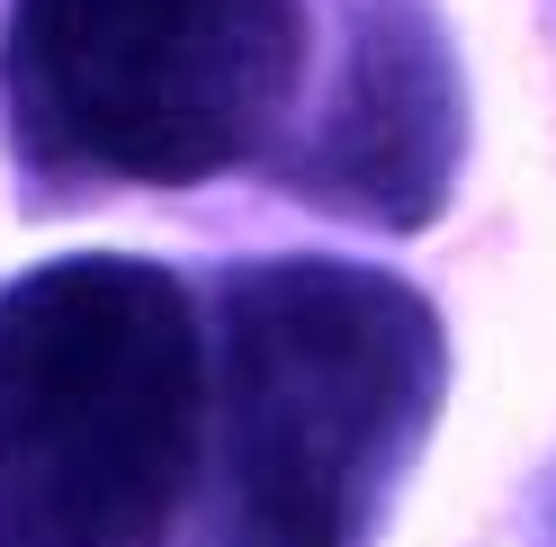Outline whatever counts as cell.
<instances>
[{"label":"cell","instance_id":"obj_1","mask_svg":"<svg viewBox=\"0 0 556 547\" xmlns=\"http://www.w3.org/2000/svg\"><path fill=\"white\" fill-rule=\"evenodd\" d=\"M440 404L448 323L413 279L341 252L225 260L189 547H377Z\"/></svg>","mask_w":556,"mask_h":547},{"label":"cell","instance_id":"obj_2","mask_svg":"<svg viewBox=\"0 0 556 547\" xmlns=\"http://www.w3.org/2000/svg\"><path fill=\"white\" fill-rule=\"evenodd\" d=\"M206 449V305L170 260L0 279V547H170Z\"/></svg>","mask_w":556,"mask_h":547},{"label":"cell","instance_id":"obj_3","mask_svg":"<svg viewBox=\"0 0 556 547\" xmlns=\"http://www.w3.org/2000/svg\"><path fill=\"white\" fill-rule=\"evenodd\" d=\"M315 73L305 0H10L0 144L54 198L261 170Z\"/></svg>","mask_w":556,"mask_h":547},{"label":"cell","instance_id":"obj_4","mask_svg":"<svg viewBox=\"0 0 556 547\" xmlns=\"http://www.w3.org/2000/svg\"><path fill=\"white\" fill-rule=\"evenodd\" d=\"M476 135L467 63L431 0H341V46L315 117L261 162V180L305 216L368 233H431L458 198Z\"/></svg>","mask_w":556,"mask_h":547},{"label":"cell","instance_id":"obj_5","mask_svg":"<svg viewBox=\"0 0 556 547\" xmlns=\"http://www.w3.org/2000/svg\"><path fill=\"white\" fill-rule=\"evenodd\" d=\"M539 547H556V475H547V503H539Z\"/></svg>","mask_w":556,"mask_h":547}]
</instances>
